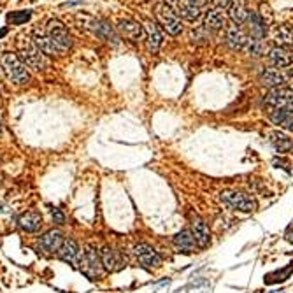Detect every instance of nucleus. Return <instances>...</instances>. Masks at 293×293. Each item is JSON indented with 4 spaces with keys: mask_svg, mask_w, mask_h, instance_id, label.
Here are the masks:
<instances>
[{
    "mask_svg": "<svg viewBox=\"0 0 293 293\" xmlns=\"http://www.w3.org/2000/svg\"><path fill=\"white\" fill-rule=\"evenodd\" d=\"M267 293H284L283 290H272V291H267Z\"/></svg>",
    "mask_w": 293,
    "mask_h": 293,
    "instance_id": "obj_40",
    "label": "nucleus"
},
{
    "mask_svg": "<svg viewBox=\"0 0 293 293\" xmlns=\"http://www.w3.org/2000/svg\"><path fill=\"white\" fill-rule=\"evenodd\" d=\"M186 2L192 4V6H195V7H199V9H200V7H204L205 4L209 2V0H186Z\"/></svg>",
    "mask_w": 293,
    "mask_h": 293,
    "instance_id": "obj_34",
    "label": "nucleus"
},
{
    "mask_svg": "<svg viewBox=\"0 0 293 293\" xmlns=\"http://www.w3.org/2000/svg\"><path fill=\"white\" fill-rule=\"evenodd\" d=\"M269 142L276 153H288L293 150V141L283 132H272L269 135Z\"/></svg>",
    "mask_w": 293,
    "mask_h": 293,
    "instance_id": "obj_22",
    "label": "nucleus"
},
{
    "mask_svg": "<svg viewBox=\"0 0 293 293\" xmlns=\"http://www.w3.org/2000/svg\"><path fill=\"white\" fill-rule=\"evenodd\" d=\"M274 40L279 48H290L293 46V30L288 25H279L274 32Z\"/></svg>",
    "mask_w": 293,
    "mask_h": 293,
    "instance_id": "obj_26",
    "label": "nucleus"
},
{
    "mask_svg": "<svg viewBox=\"0 0 293 293\" xmlns=\"http://www.w3.org/2000/svg\"><path fill=\"white\" fill-rule=\"evenodd\" d=\"M46 34L51 39L53 46L56 48L58 55L69 51L72 48V35L69 34V30L65 28V25L60 19H49L46 27Z\"/></svg>",
    "mask_w": 293,
    "mask_h": 293,
    "instance_id": "obj_4",
    "label": "nucleus"
},
{
    "mask_svg": "<svg viewBox=\"0 0 293 293\" xmlns=\"http://www.w3.org/2000/svg\"><path fill=\"white\" fill-rule=\"evenodd\" d=\"M100 260H102V265H104V270H107V272L118 270L119 265H121L116 251H113L109 246H104L100 249Z\"/></svg>",
    "mask_w": 293,
    "mask_h": 293,
    "instance_id": "obj_24",
    "label": "nucleus"
},
{
    "mask_svg": "<svg viewBox=\"0 0 293 293\" xmlns=\"http://www.w3.org/2000/svg\"><path fill=\"white\" fill-rule=\"evenodd\" d=\"M177 7H179V12L181 16H183L184 19H188V22H197V19L200 18V9L195 6H192V4H177Z\"/></svg>",
    "mask_w": 293,
    "mask_h": 293,
    "instance_id": "obj_29",
    "label": "nucleus"
},
{
    "mask_svg": "<svg viewBox=\"0 0 293 293\" xmlns=\"http://www.w3.org/2000/svg\"><path fill=\"white\" fill-rule=\"evenodd\" d=\"M272 165H274L276 169H283L286 174H291V163L288 162V160L284 158H279V156H276L274 160H272Z\"/></svg>",
    "mask_w": 293,
    "mask_h": 293,
    "instance_id": "obj_31",
    "label": "nucleus"
},
{
    "mask_svg": "<svg viewBox=\"0 0 293 293\" xmlns=\"http://www.w3.org/2000/svg\"><path fill=\"white\" fill-rule=\"evenodd\" d=\"M172 242H174L176 249L183 255H192L195 253L197 249V242L192 234V228H184L181 230V232H177L174 237H172Z\"/></svg>",
    "mask_w": 293,
    "mask_h": 293,
    "instance_id": "obj_10",
    "label": "nucleus"
},
{
    "mask_svg": "<svg viewBox=\"0 0 293 293\" xmlns=\"http://www.w3.org/2000/svg\"><path fill=\"white\" fill-rule=\"evenodd\" d=\"M165 4H169V6H177L179 4V0H163Z\"/></svg>",
    "mask_w": 293,
    "mask_h": 293,
    "instance_id": "obj_36",
    "label": "nucleus"
},
{
    "mask_svg": "<svg viewBox=\"0 0 293 293\" xmlns=\"http://www.w3.org/2000/svg\"><path fill=\"white\" fill-rule=\"evenodd\" d=\"M64 234L60 230H48L46 234H43L39 239H37V247H39L43 253L46 255H53L60 249V246L64 244Z\"/></svg>",
    "mask_w": 293,
    "mask_h": 293,
    "instance_id": "obj_8",
    "label": "nucleus"
},
{
    "mask_svg": "<svg viewBox=\"0 0 293 293\" xmlns=\"http://www.w3.org/2000/svg\"><path fill=\"white\" fill-rule=\"evenodd\" d=\"M32 39H34V43L40 48V51H43L44 55H49V56L58 55V51H56V48L53 46L51 39L48 37L46 32H40L39 28H35V30L32 32Z\"/></svg>",
    "mask_w": 293,
    "mask_h": 293,
    "instance_id": "obj_21",
    "label": "nucleus"
},
{
    "mask_svg": "<svg viewBox=\"0 0 293 293\" xmlns=\"http://www.w3.org/2000/svg\"><path fill=\"white\" fill-rule=\"evenodd\" d=\"M56 257H58L61 262L69 263V265H77L81 258L79 244H77L74 239H65L64 244L60 246V249L56 251Z\"/></svg>",
    "mask_w": 293,
    "mask_h": 293,
    "instance_id": "obj_9",
    "label": "nucleus"
},
{
    "mask_svg": "<svg viewBox=\"0 0 293 293\" xmlns=\"http://www.w3.org/2000/svg\"><path fill=\"white\" fill-rule=\"evenodd\" d=\"M192 234L195 237L197 247H200V249H205V247L211 244V230H209L207 223L200 220L199 216H195L192 221Z\"/></svg>",
    "mask_w": 293,
    "mask_h": 293,
    "instance_id": "obj_11",
    "label": "nucleus"
},
{
    "mask_svg": "<svg viewBox=\"0 0 293 293\" xmlns=\"http://www.w3.org/2000/svg\"><path fill=\"white\" fill-rule=\"evenodd\" d=\"M7 34V28H2V30H0V37H4Z\"/></svg>",
    "mask_w": 293,
    "mask_h": 293,
    "instance_id": "obj_39",
    "label": "nucleus"
},
{
    "mask_svg": "<svg viewBox=\"0 0 293 293\" xmlns=\"http://www.w3.org/2000/svg\"><path fill=\"white\" fill-rule=\"evenodd\" d=\"M293 274V262L288 263L286 267H283V269H278V270H272L269 272V274L263 278V283L269 284V286H272V284H279V283H284L290 279V276Z\"/></svg>",
    "mask_w": 293,
    "mask_h": 293,
    "instance_id": "obj_23",
    "label": "nucleus"
},
{
    "mask_svg": "<svg viewBox=\"0 0 293 293\" xmlns=\"http://www.w3.org/2000/svg\"><path fill=\"white\" fill-rule=\"evenodd\" d=\"M134 255L137 258V262L141 263L142 267L146 269H158L162 267V257L158 255V251H155V247H151L146 242H141V244H135L134 246Z\"/></svg>",
    "mask_w": 293,
    "mask_h": 293,
    "instance_id": "obj_7",
    "label": "nucleus"
},
{
    "mask_svg": "<svg viewBox=\"0 0 293 293\" xmlns=\"http://www.w3.org/2000/svg\"><path fill=\"white\" fill-rule=\"evenodd\" d=\"M270 121L278 125L279 129H284L288 132H293V113L288 109H274L270 111Z\"/></svg>",
    "mask_w": 293,
    "mask_h": 293,
    "instance_id": "obj_19",
    "label": "nucleus"
},
{
    "mask_svg": "<svg viewBox=\"0 0 293 293\" xmlns=\"http://www.w3.org/2000/svg\"><path fill=\"white\" fill-rule=\"evenodd\" d=\"M288 77L284 76L283 72H279L278 69H265L262 74H260V82L263 86H269V88L276 90V88H283L286 85Z\"/></svg>",
    "mask_w": 293,
    "mask_h": 293,
    "instance_id": "obj_18",
    "label": "nucleus"
},
{
    "mask_svg": "<svg viewBox=\"0 0 293 293\" xmlns=\"http://www.w3.org/2000/svg\"><path fill=\"white\" fill-rule=\"evenodd\" d=\"M0 100H2V90H0Z\"/></svg>",
    "mask_w": 293,
    "mask_h": 293,
    "instance_id": "obj_41",
    "label": "nucleus"
},
{
    "mask_svg": "<svg viewBox=\"0 0 293 293\" xmlns=\"http://www.w3.org/2000/svg\"><path fill=\"white\" fill-rule=\"evenodd\" d=\"M18 56L28 69H34V71H44L48 65L46 55L40 51V48L34 43L32 37H22L18 40Z\"/></svg>",
    "mask_w": 293,
    "mask_h": 293,
    "instance_id": "obj_1",
    "label": "nucleus"
},
{
    "mask_svg": "<svg viewBox=\"0 0 293 293\" xmlns=\"http://www.w3.org/2000/svg\"><path fill=\"white\" fill-rule=\"evenodd\" d=\"M49 211H51V216H53V221L56 223V225H65V214L61 213V209H58V207H49Z\"/></svg>",
    "mask_w": 293,
    "mask_h": 293,
    "instance_id": "obj_32",
    "label": "nucleus"
},
{
    "mask_svg": "<svg viewBox=\"0 0 293 293\" xmlns=\"http://www.w3.org/2000/svg\"><path fill=\"white\" fill-rule=\"evenodd\" d=\"M0 130H2V119H0Z\"/></svg>",
    "mask_w": 293,
    "mask_h": 293,
    "instance_id": "obj_42",
    "label": "nucleus"
},
{
    "mask_svg": "<svg viewBox=\"0 0 293 293\" xmlns=\"http://www.w3.org/2000/svg\"><path fill=\"white\" fill-rule=\"evenodd\" d=\"M267 60H269V64L272 65V67L286 69L293 64V55L288 51L286 48L276 46V48L269 49V53H267Z\"/></svg>",
    "mask_w": 293,
    "mask_h": 293,
    "instance_id": "obj_13",
    "label": "nucleus"
},
{
    "mask_svg": "<svg viewBox=\"0 0 293 293\" xmlns=\"http://www.w3.org/2000/svg\"><path fill=\"white\" fill-rule=\"evenodd\" d=\"M0 211H2V213H6V211H7V205L4 204V200H2V199H0Z\"/></svg>",
    "mask_w": 293,
    "mask_h": 293,
    "instance_id": "obj_38",
    "label": "nucleus"
},
{
    "mask_svg": "<svg viewBox=\"0 0 293 293\" xmlns=\"http://www.w3.org/2000/svg\"><path fill=\"white\" fill-rule=\"evenodd\" d=\"M214 7L216 9H230V6H232V0H213Z\"/></svg>",
    "mask_w": 293,
    "mask_h": 293,
    "instance_id": "obj_33",
    "label": "nucleus"
},
{
    "mask_svg": "<svg viewBox=\"0 0 293 293\" xmlns=\"http://www.w3.org/2000/svg\"><path fill=\"white\" fill-rule=\"evenodd\" d=\"M0 69L4 71L7 79L14 82V85H27L30 81L27 65L23 64L16 53H2L0 55Z\"/></svg>",
    "mask_w": 293,
    "mask_h": 293,
    "instance_id": "obj_2",
    "label": "nucleus"
},
{
    "mask_svg": "<svg viewBox=\"0 0 293 293\" xmlns=\"http://www.w3.org/2000/svg\"><path fill=\"white\" fill-rule=\"evenodd\" d=\"M92 28H93L95 34L100 37V39L107 40L109 44H114V46H118L119 44V35L114 32V28L111 27L109 22H106V19H95Z\"/></svg>",
    "mask_w": 293,
    "mask_h": 293,
    "instance_id": "obj_16",
    "label": "nucleus"
},
{
    "mask_svg": "<svg viewBox=\"0 0 293 293\" xmlns=\"http://www.w3.org/2000/svg\"><path fill=\"white\" fill-rule=\"evenodd\" d=\"M284 239H286V241L290 242V244H293V228L288 230V232H286V237H284Z\"/></svg>",
    "mask_w": 293,
    "mask_h": 293,
    "instance_id": "obj_35",
    "label": "nucleus"
},
{
    "mask_svg": "<svg viewBox=\"0 0 293 293\" xmlns=\"http://www.w3.org/2000/svg\"><path fill=\"white\" fill-rule=\"evenodd\" d=\"M30 18H32V11H16V12H11V14H7V22L12 23V25L27 23Z\"/></svg>",
    "mask_w": 293,
    "mask_h": 293,
    "instance_id": "obj_30",
    "label": "nucleus"
},
{
    "mask_svg": "<svg viewBox=\"0 0 293 293\" xmlns=\"http://www.w3.org/2000/svg\"><path fill=\"white\" fill-rule=\"evenodd\" d=\"M220 199L225 202L228 207L235 209V211H241V213H253L257 211L258 207V202L253 195H247V193L242 192H221Z\"/></svg>",
    "mask_w": 293,
    "mask_h": 293,
    "instance_id": "obj_5",
    "label": "nucleus"
},
{
    "mask_svg": "<svg viewBox=\"0 0 293 293\" xmlns=\"http://www.w3.org/2000/svg\"><path fill=\"white\" fill-rule=\"evenodd\" d=\"M118 32L127 39L134 40V43H137L144 37V27L141 23L134 22V19H121L118 23Z\"/></svg>",
    "mask_w": 293,
    "mask_h": 293,
    "instance_id": "obj_14",
    "label": "nucleus"
},
{
    "mask_svg": "<svg viewBox=\"0 0 293 293\" xmlns=\"http://www.w3.org/2000/svg\"><path fill=\"white\" fill-rule=\"evenodd\" d=\"M242 51H244L246 55L258 58V56H262L263 53H265V43H263L262 39H253V37H251V39H247V43L244 44Z\"/></svg>",
    "mask_w": 293,
    "mask_h": 293,
    "instance_id": "obj_27",
    "label": "nucleus"
},
{
    "mask_svg": "<svg viewBox=\"0 0 293 293\" xmlns=\"http://www.w3.org/2000/svg\"><path fill=\"white\" fill-rule=\"evenodd\" d=\"M146 28H148L146 48H148V51L155 55V53H158V49L162 48V43H163L162 30H160V25H158V22H148Z\"/></svg>",
    "mask_w": 293,
    "mask_h": 293,
    "instance_id": "obj_15",
    "label": "nucleus"
},
{
    "mask_svg": "<svg viewBox=\"0 0 293 293\" xmlns=\"http://www.w3.org/2000/svg\"><path fill=\"white\" fill-rule=\"evenodd\" d=\"M155 14L158 23L163 27V30H167V34L171 35H179L183 32V23H181L179 16L176 14L167 4H156L155 6Z\"/></svg>",
    "mask_w": 293,
    "mask_h": 293,
    "instance_id": "obj_6",
    "label": "nucleus"
},
{
    "mask_svg": "<svg viewBox=\"0 0 293 293\" xmlns=\"http://www.w3.org/2000/svg\"><path fill=\"white\" fill-rule=\"evenodd\" d=\"M286 85H288V86H290V90H291V92H293V74H291V76H290V77H288Z\"/></svg>",
    "mask_w": 293,
    "mask_h": 293,
    "instance_id": "obj_37",
    "label": "nucleus"
},
{
    "mask_svg": "<svg viewBox=\"0 0 293 293\" xmlns=\"http://www.w3.org/2000/svg\"><path fill=\"white\" fill-rule=\"evenodd\" d=\"M225 43L228 44V46L232 48V49L237 51V49L244 48V44L247 43V37H246V34L239 27H230V28H226Z\"/></svg>",
    "mask_w": 293,
    "mask_h": 293,
    "instance_id": "obj_20",
    "label": "nucleus"
},
{
    "mask_svg": "<svg viewBox=\"0 0 293 293\" xmlns=\"http://www.w3.org/2000/svg\"><path fill=\"white\" fill-rule=\"evenodd\" d=\"M228 14H230V19L235 23V27H241V25H244L247 22L249 11H247L242 4H234V6H230Z\"/></svg>",
    "mask_w": 293,
    "mask_h": 293,
    "instance_id": "obj_28",
    "label": "nucleus"
},
{
    "mask_svg": "<svg viewBox=\"0 0 293 293\" xmlns=\"http://www.w3.org/2000/svg\"><path fill=\"white\" fill-rule=\"evenodd\" d=\"M77 265H79L81 274L85 276L86 279H90V281H97V279H100L102 272H104L100 253H97V249H95L93 246L85 247V251H82Z\"/></svg>",
    "mask_w": 293,
    "mask_h": 293,
    "instance_id": "obj_3",
    "label": "nucleus"
},
{
    "mask_svg": "<svg viewBox=\"0 0 293 293\" xmlns=\"http://www.w3.org/2000/svg\"><path fill=\"white\" fill-rule=\"evenodd\" d=\"M18 226L27 234H35L43 226V214L37 209H30V211L23 213L18 220Z\"/></svg>",
    "mask_w": 293,
    "mask_h": 293,
    "instance_id": "obj_12",
    "label": "nucleus"
},
{
    "mask_svg": "<svg viewBox=\"0 0 293 293\" xmlns=\"http://www.w3.org/2000/svg\"><path fill=\"white\" fill-rule=\"evenodd\" d=\"M247 32L253 39H265L267 35V23L263 22V18L258 14V12L251 11L249 16H247Z\"/></svg>",
    "mask_w": 293,
    "mask_h": 293,
    "instance_id": "obj_17",
    "label": "nucleus"
},
{
    "mask_svg": "<svg viewBox=\"0 0 293 293\" xmlns=\"http://www.w3.org/2000/svg\"><path fill=\"white\" fill-rule=\"evenodd\" d=\"M225 25H226V19L220 9H209V12L205 14V19H204V28L216 32V30L225 28Z\"/></svg>",
    "mask_w": 293,
    "mask_h": 293,
    "instance_id": "obj_25",
    "label": "nucleus"
}]
</instances>
